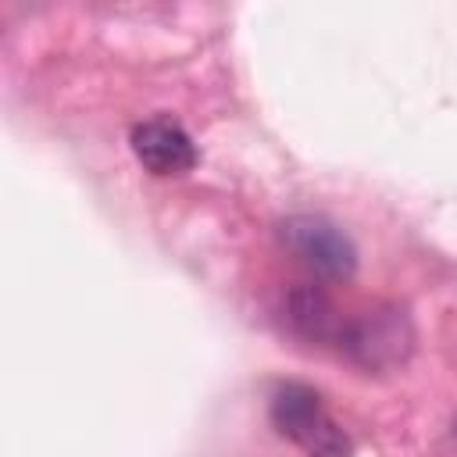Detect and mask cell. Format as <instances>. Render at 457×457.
<instances>
[{"instance_id": "6da1fadb", "label": "cell", "mask_w": 457, "mask_h": 457, "mask_svg": "<svg viewBox=\"0 0 457 457\" xmlns=\"http://www.w3.org/2000/svg\"><path fill=\"white\" fill-rule=\"evenodd\" d=\"M268 418L307 457H350L353 443L328 414L321 393L307 382H278L268 403Z\"/></svg>"}, {"instance_id": "277c9868", "label": "cell", "mask_w": 457, "mask_h": 457, "mask_svg": "<svg viewBox=\"0 0 457 457\" xmlns=\"http://www.w3.org/2000/svg\"><path fill=\"white\" fill-rule=\"evenodd\" d=\"M129 143H132L136 161L157 179L186 175L196 164V143L175 118H146L132 125Z\"/></svg>"}, {"instance_id": "7a4b0ae2", "label": "cell", "mask_w": 457, "mask_h": 457, "mask_svg": "<svg viewBox=\"0 0 457 457\" xmlns=\"http://www.w3.org/2000/svg\"><path fill=\"white\" fill-rule=\"evenodd\" d=\"M275 239L293 261H300L318 278L346 282L357 271L353 239L325 214H289L275 225Z\"/></svg>"}, {"instance_id": "3957f363", "label": "cell", "mask_w": 457, "mask_h": 457, "mask_svg": "<svg viewBox=\"0 0 457 457\" xmlns=\"http://www.w3.org/2000/svg\"><path fill=\"white\" fill-rule=\"evenodd\" d=\"M336 346L346 350L364 368H389V364L407 357L411 328H407V318L400 311L382 307V311H368L361 318L343 321V332H339Z\"/></svg>"}, {"instance_id": "5b68a950", "label": "cell", "mask_w": 457, "mask_h": 457, "mask_svg": "<svg viewBox=\"0 0 457 457\" xmlns=\"http://www.w3.org/2000/svg\"><path fill=\"white\" fill-rule=\"evenodd\" d=\"M286 318L300 336H307L314 343H339V332H343V321H346V318H339L332 296L314 282H303V286L289 289Z\"/></svg>"}]
</instances>
